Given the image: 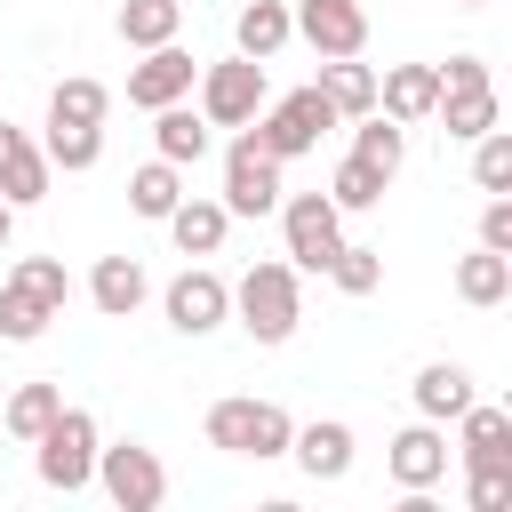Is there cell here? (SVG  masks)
Returning <instances> with one entry per match:
<instances>
[{
  "mask_svg": "<svg viewBox=\"0 0 512 512\" xmlns=\"http://www.w3.org/2000/svg\"><path fill=\"white\" fill-rule=\"evenodd\" d=\"M8 232H16V208H8V200H0V248H8Z\"/></svg>",
  "mask_w": 512,
  "mask_h": 512,
  "instance_id": "obj_39",
  "label": "cell"
},
{
  "mask_svg": "<svg viewBox=\"0 0 512 512\" xmlns=\"http://www.w3.org/2000/svg\"><path fill=\"white\" fill-rule=\"evenodd\" d=\"M432 72H440V88H472V80H488L480 56H448V64H432Z\"/></svg>",
  "mask_w": 512,
  "mask_h": 512,
  "instance_id": "obj_38",
  "label": "cell"
},
{
  "mask_svg": "<svg viewBox=\"0 0 512 512\" xmlns=\"http://www.w3.org/2000/svg\"><path fill=\"white\" fill-rule=\"evenodd\" d=\"M144 288H152V280H144L136 256H96V272H88V296H96L104 320H128V312L144 304Z\"/></svg>",
  "mask_w": 512,
  "mask_h": 512,
  "instance_id": "obj_17",
  "label": "cell"
},
{
  "mask_svg": "<svg viewBox=\"0 0 512 512\" xmlns=\"http://www.w3.org/2000/svg\"><path fill=\"white\" fill-rule=\"evenodd\" d=\"M264 112V56H224L200 72V120L208 128H248Z\"/></svg>",
  "mask_w": 512,
  "mask_h": 512,
  "instance_id": "obj_5",
  "label": "cell"
},
{
  "mask_svg": "<svg viewBox=\"0 0 512 512\" xmlns=\"http://www.w3.org/2000/svg\"><path fill=\"white\" fill-rule=\"evenodd\" d=\"M192 80H200V64H192L176 40H160V48H144V64L128 72V104H136V112L184 104V96H192Z\"/></svg>",
  "mask_w": 512,
  "mask_h": 512,
  "instance_id": "obj_10",
  "label": "cell"
},
{
  "mask_svg": "<svg viewBox=\"0 0 512 512\" xmlns=\"http://www.w3.org/2000/svg\"><path fill=\"white\" fill-rule=\"evenodd\" d=\"M472 176H480V192H512V136L504 128L472 136Z\"/></svg>",
  "mask_w": 512,
  "mask_h": 512,
  "instance_id": "obj_34",
  "label": "cell"
},
{
  "mask_svg": "<svg viewBox=\"0 0 512 512\" xmlns=\"http://www.w3.org/2000/svg\"><path fill=\"white\" fill-rule=\"evenodd\" d=\"M456 296H464V304H504V296H512V256H496V248L464 256V264H456Z\"/></svg>",
  "mask_w": 512,
  "mask_h": 512,
  "instance_id": "obj_28",
  "label": "cell"
},
{
  "mask_svg": "<svg viewBox=\"0 0 512 512\" xmlns=\"http://www.w3.org/2000/svg\"><path fill=\"white\" fill-rule=\"evenodd\" d=\"M160 304H168V328H176V336H208V328H224L232 288H224L216 272H200V264H192V272H176V280H168V296H160Z\"/></svg>",
  "mask_w": 512,
  "mask_h": 512,
  "instance_id": "obj_11",
  "label": "cell"
},
{
  "mask_svg": "<svg viewBox=\"0 0 512 512\" xmlns=\"http://www.w3.org/2000/svg\"><path fill=\"white\" fill-rule=\"evenodd\" d=\"M160 224H168V240H176L184 256H216V248H224V224H232V208H224V200H176Z\"/></svg>",
  "mask_w": 512,
  "mask_h": 512,
  "instance_id": "obj_16",
  "label": "cell"
},
{
  "mask_svg": "<svg viewBox=\"0 0 512 512\" xmlns=\"http://www.w3.org/2000/svg\"><path fill=\"white\" fill-rule=\"evenodd\" d=\"M456 8H488V0H456Z\"/></svg>",
  "mask_w": 512,
  "mask_h": 512,
  "instance_id": "obj_40",
  "label": "cell"
},
{
  "mask_svg": "<svg viewBox=\"0 0 512 512\" xmlns=\"http://www.w3.org/2000/svg\"><path fill=\"white\" fill-rule=\"evenodd\" d=\"M0 200H8V208L48 200V152H40L24 128H8V120H0Z\"/></svg>",
  "mask_w": 512,
  "mask_h": 512,
  "instance_id": "obj_12",
  "label": "cell"
},
{
  "mask_svg": "<svg viewBox=\"0 0 512 512\" xmlns=\"http://www.w3.org/2000/svg\"><path fill=\"white\" fill-rule=\"evenodd\" d=\"M152 144H160V160L200 168V160H208V120H200L192 104H160V112H152Z\"/></svg>",
  "mask_w": 512,
  "mask_h": 512,
  "instance_id": "obj_19",
  "label": "cell"
},
{
  "mask_svg": "<svg viewBox=\"0 0 512 512\" xmlns=\"http://www.w3.org/2000/svg\"><path fill=\"white\" fill-rule=\"evenodd\" d=\"M376 104H384V120L416 128V120H432V104H440V72H432V64H392V72L376 80Z\"/></svg>",
  "mask_w": 512,
  "mask_h": 512,
  "instance_id": "obj_13",
  "label": "cell"
},
{
  "mask_svg": "<svg viewBox=\"0 0 512 512\" xmlns=\"http://www.w3.org/2000/svg\"><path fill=\"white\" fill-rule=\"evenodd\" d=\"M392 480H400V488H440V480H448V440H440L432 424H408V432L392 440Z\"/></svg>",
  "mask_w": 512,
  "mask_h": 512,
  "instance_id": "obj_15",
  "label": "cell"
},
{
  "mask_svg": "<svg viewBox=\"0 0 512 512\" xmlns=\"http://www.w3.org/2000/svg\"><path fill=\"white\" fill-rule=\"evenodd\" d=\"M32 448H40V480H48V488L80 496V488L96 480V416H88V408H56V424H48Z\"/></svg>",
  "mask_w": 512,
  "mask_h": 512,
  "instance_id": "obj_4",
  "label": "cell"
},
{
  "mask_svg": "<svg viewBox=\"0 0 512 512\" xmlns=\"http://www.w3.org/2000/svg\"><path fill=\"white\" fill-rule=\"evenodd\" d=\"M480 248H496V256H512V200L496 192L488 208H480Z\"/></svg>",
  "mask_w": 512,
  "mask_h": 512,
  "instance_id": "obj_37",
  "label": "cell"
},
{
  "mask_svg": "<svg viewBox=\"0 0 512 512\" xmlns=\"http://www.w3.org/2000/svg\"><path fill=\"white\" fill-rule=\"evenodd\" d=\"M48 168H64V176H80V168H96L104 160V120H48Z\"/></svg>",
  "mask_w": 512,
  "mask_h": 512,
  "instance_id": "obj_22",
  "label": "cell"
},
{
  "mask_svg": "<svg viewBox=\"0 0 512 512\" xmlns=\"http://www.w3.org/2000/svg\"><path fill=\"white\" fill-rule=\"evenodd\" d=\"M384 184H392V176H376L368 160H352V152H344V168L328 176V200H336V208H376V200H384Z\"/></svg>",
  "mask_w": 512,
  "mask_h": 512,
  "instance_id": "obj_33",
  "label": "cell"
},
{
  "mask_svg": "<svg viewBox=\"0 0 512 512\" xmlns=\"http://www.w3.org/2000/svg\"><path fill=\"white\" fill-rule=\"evenodd\" d=\"M288 24H296L320 56H360V48H368V8H360V0H296Z\"/></svg>",
  "mask_w": 512,
  "mask_h": 512,
  "instance_id": "obj_9",
  "label": "cell"
},
{
  "mask_svg": "<svg viewBox=\"0 0 512 512\" xmlns=\"http://www.w3.org/2000/svg\"><path fill=\"white\" fill-rule=\"evenodd\" d=\"M248 128H256V144H264L272 160H304V152H312V144L336 128V104H328V96H320V80H312V88L280 96L264 120H248Z\"/></svg>",
  "mask_w": 512,
  "mask_h": 512,
  "instance_id": "obj_3",
  "label": "cell"
},
{
  "mask_svg": "<svg viewBox=\"0 0 512 512\" xmlns=\"http://www.w3.org/2000/svg\"><path fill=\"white\" fill-rule=\"evenodd\" d=\"M416 408H424V424H448V416H464V408H472V376H464L456 360H432V368L416 376Z\"/></svg>",
  "mask_w": 512,
  "mask_h": 512,
  "instance_id": "obj_23",
  "label": "cell"
},
{
  "mask_svg": "<svg viewBox=\"0 0 512 512\" xmlns=\"http://www.w3.org/2000/svg\"><path fill=\"white\" fill-rule=\"evenodd\" d=\"M176 24H184V0H128V8H120V40H128V48L176 40Z\"/></svg>",
  "mask_w": 512,
  "mask_h": 512,
  "instance_id": "obj_30",
  "label": "cell"
},
{
  "mask_svg": "<svg viewBox=\"0 0 512 512\" xmlns=\"http://www.w3.org/2000/svg\"><path fill=\"white\" fill-rule=\"evenodd\" d=\"M280 232H288L296 272H328V256L344 248V208L328 192H296V200H280Z\"/></svg>",
  "mask_w": 512,
  "mask_h": 512,
  "instance_id": "obj_6",
  "label": "cell"
},
{
  "mask_svg": "<svg viewBox=\"0 0 512 512\" xmlns=\"http://www.w3.org/2000/svg\"><path fill=\"white\" fill-rule=\"evenodd\" d=\"M288 408L280 400H216L208 408V448H224V456H288Z\"/></svg>",
  "mask_w": 512,
  "mask_h": 512,
  "instance_id": "obj_2",
  "label": "cell"
},
{
  "mask_svg": "<svg viewBox=\"0 0 512 512\" xmlns=\"http://www.w3.org/2000/svg\"><path fill=\"white\" fill-rule=\"evenodd\" d=\"M472 512H512V464H472Z\"/></svg>",
  "mask_w": 512,
  "mask_h": 512,
  "instance_id": "obj_36",
  "label": "cell"
},
{
  "mask_svg": "<svg viewBox=\"0 0 512 512\" xmlns=\"http://www.w3.org/2000/svg\"><path fill=\"white\" fill-rule=\"evenodd\" d=\"M56 320V304H40L24 280H0V344H32Z\"/></svg>",
  "mask_w": 512,
  "mask_h": 512,
  "instance_id": "obj_29",
  "label": "cell"
},
{
  "mask_svg": "<svg viewBox=\"0 0 512 512\" xmlns=\"http://www.w3.org/2000/svg\"><path fill=\"white\" fill-rule=\"evenodd\" d=\"M288 32H296V24H288V8H280V0H248V8L232 16L240 56H280V48H288Z\"/></svg>",
  "mask_w": 512,
  "mask_h": 512,
  "instance_id": "obj_25",
  "label": "cell"
},
{
  "mask_svg": "<svg viewBox=\"0 0 512 512\" xmlns=\"http://www.w3.org/2000/svg\"><path fill=\"white\" fill-rule=\"evenodd\" d=\"M104 112H112L104 80H56V96H48V120H104Z\"/></svg>",
  "mask_w": 512,
  "mask_h": 512,
  "instance_id": "obj_32",
  "label": "cell"
},
{
  "mask_svg": "<svg viewBox=\"0 0 512 512\" xmlns=\"http://www.w3.org/2000/svg\"><path fill=\"white\" fill-rule=\"evenodd\" d=\"M456 424H464V464H512V408L472 400Z\"/></svg>",
  "mask_w": 512,
  "mask_h": 512,
  "instance_id": "obj_21",
  "label": "cell"
},
{
  "mask_svg": "<svg viewBox=\"0 0 512 512\" xmlns=\"http://www.w3.org/2000/svg\"><path fill=\"white\" fill-rule=\"evenodd\" d=\"M440 128L456 136V144H472V136H488L496 128V80H472V88H440Z\"/></svg>",
  "mask_w": 512,
  "mask_h": 512,
  "instance_id": "obj_18",
  "label": "cell"
},
{
  "mask_svg": "<svg viewBox=\"0 0 512 512\" xmlns=\"http://www.w3.org/2000/svg\"><path fill=\"white\" fill-rule=\"evenodd\" d=\"M280 192H288V184H280V160L256 144V128H240L232 152H224V208H232V216H272Z\"/></svg>",
  "mask_w": 512,
  "mask_h": 512,
  "instance_id": "obj_7",
  "label": "cell"
},
{
  "mask_svg": "<svg viewBox=\"0 0 512 512\" xmlns=\"http://www.w3.org/2000/svg\"><path fill=\"white\" fill-rule=\"evenodd\" d=\"M400 152H408L400 120H384V112H360V128H352V160H368L376 176H400Z\"/></svg>",
  "mask_w": 512,
  "mask_h": 512,
  "instance_id": "obj_27",
  "label": "cell"
},
{
  "mask_svg": "<svg viewBox=\"0 0 512 512\" xmlns=\"http://www.w3.org/2000/svg\"><path fill=\"white\" fill-rule=\"evenodd\" d=\"M288 456L312 472V480H344L352 472V424H304V432H288Z\"/></svg>",
  "mask_w": 512,
  "mask_h": 512,
  "instance_id": "obj_14",
  "label": "cell"
},
{
  "mask_svg": "<svg viewBox=\"0 0 512 512\" xmlns=\"http://www.w3.org/2000/svg\"><path fill=\"white\" fill-rule=\"evenodd\" d=\"M232 312L256 344H288L296 320H304V296H296V264H248L240 288H232Z\"/></svg>",
  "mask_w": 512,
  "mask_h": 512,
  "instance_id": "obj_1",
  "label": "cell"
},
{
  "mask_svg": "<svg viewBox=\"0 0 512 512\" xmlns=\"http://www.w3.org/2000/svg\"><path fill=\"white\" fill-rule=\"evenodd\" d=\"M96 480L120 512H152L168 496V464L144 448V440H120V448H96Z\"/></svg>",
  "mask_w": 512,
  "mask_h": 512,
  "instance_id": "obj_8",
  "label": "cell"
},
{
  "mask_svg": "<svg viewBox=\"0 0 512 512\" xmlns=\"http://www.w3.org/2000/svg\"><path fill=\"white\" fill-rule=\"evenodd\" d=\"M56 408H64L56 384H16V392L0 400V432H8V440H40V432L56 424Z\"/></svg>",
  "mask_w": 512,
  "mask_h": 512,
  "instance_id": "obj_24",
  "label": "cell"
},
{
  "mask_svg": "<svg viewBox=\"0 0 512 512\" xmlns=\"http://www.w3.org/2000/svg\"><path fill=\"white\" fill-rule=\"evenodd\" d=\"M320 96L336 104V120H360V112H376V72L352 56H320Z\"/></svg>",
  "mask_w": 512,
  "mask_h": 512,
  "instance_id": "obj_20",
  "label": "cell"
},
{
  "mask_svg": "<svg viewBox=\"0 0 512 512\" xmlns=\"http://www.w3.org/2000/svg\"><path fill=\"white\" fill-rule=\"evenodd\" d=\"M176 200H184V168H176V160H144V168L128 176V208H136V216L160 224Z\"/></svg>",
  "mask_w": 512,
  "mask_h": 512,
  "instance_id": "obj_26",
  "label": "cell"
},
{
  "mask_svg": "<svg viewBox=\"0 0 512 512\" xmlns=\"http://www.w3.org/2000/svg\"><path fill=\"white\" fill-rule=\"evenodd\" d=\"M8 280H24V288H32L40 304H56V312H64V296H72V280H64V264H56V256H16V272H8Z\"/></svg>",
  "mask_w": 512,
  "mask_h": 512,
  "instance_id": "obj_35",
  "label": "cell"
},
{
  "mask_svg": "<svg viewBox=\"0 0 512 512\" xmlns=\"http://www.w3.org/2000/svg\"><path fill=\"white\" fill-rule=\"evenodd\" d=\"M328 272H336V288H344V296H376V280H384V248L344 240V248L328 256Z\"/></svg>",
  "mask_w": 512,
  "mask_h": 512,
  "instance_id": "obj_31",
  "label": "cell"
}]
</instances>
